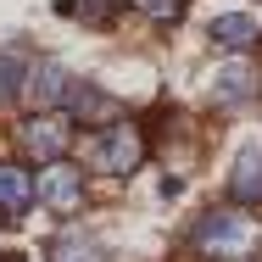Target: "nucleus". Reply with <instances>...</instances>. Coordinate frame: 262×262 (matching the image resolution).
Wrapping results in <instances>:
<instances>
[{
    "instance_id": "9b49d317",
    "label": "nucleus",
    "mask_w": 262,
    "mask_h": 262,
    "mask_svg": "<svg viewBox=\"0 0 262 262\" xmlns=\"http://www.w3.org/2000/svg\"><path fill=\"white\" fill-rule=\"evenodd\" d=\"M51 262H112V257H106L101 240H90V234H61L51 246Z\"/></svg>"
},
{
    "instance_id": "f8f14e48",
    "label": "nucleus",
    "mask_w": 262,
    "mask_h": 262,
    "mask_svg": "<svg viewBox=\"0 0 262 262\" xmlns=\"http://www.w3.org/2000/svg\"><path fill=\"white\" fill-rule=\"evenodd\" d=\"M23 84H28V56L23 51H0V101L23 95Z\"/></svg>"
},
{
    "instance_id": "f257e3e1",
    "label": "nucleus",
    "mask_w": 262,
    "mask_h": 262,
    "mask_svg": "<svg viewBox=\"0 0 262 262\" xmlns=\"http://www.w3.org/2000/svg\"><path fill=\"white\" fill-rule=\"evenodd\" d=\"M251 246H257V223H251L246 212H234V207L201 212L195 229H190V251L207 257V262H240Z\"/></svg>"
},
{
    "instance_id": "f03ea898",
    "label": "nucleus",
    "mask_w": 262,
    "mask_h": 262,
    "mask_svg": "<svg viewBox=\"0 0 262 262\" xmlns=\"http://www.w3.org/2000/svg\"><path fill=\"white\" fill-rule=\"evenodd\" d=\"M145 162V134L128 123V117H117V123H106L95 128V140H90V167H101L112 179H123V173H134Z\"/></svg>"
},
{
    "instance_id": "20e7f679",
    "label": "nucleus",
    "mask_w": 262,
    "mask_h": 262,
    "mask_svg": "<svg viewBox=\"0 0 262 262\" xmlns=\"http://www.w3.org/2000/svg\"><path fill=\"white\" fill-rule=\"evenodd\" d=\"M34 201H45L56 217H73L84 207V173L73 162H51L39 179H34Z\"/></svg>"
},
{
    "instance_id": "4468645a",
    "label": "nucleus",
    "mask_w": 262,
    "mask_h": 262,
    "mask_svg": "<svg viewBox=\"0 0 262 262\" xmlns=\"http://www.w3.org/2000/svg\"><path fill=\"white\" fill-rule=\"evenodd\" d=\"M123 6H128V0H73L67 11H78V17L90 23V28H106V23H112V17H117Z\"/></svg>"
},
{
    "instance_id": "ddd939ff",
    "label": "nucleus",
    "mask_w": 262,
    "mask_h": 262,
    "mask_svg": "<svg viewBox=\"0 0 262 262\" xmlns=\"http://www.w3.org/2000/svg\"><path fill=\"white\" fill-rule=\"evenodd\" d=\"M128 6H134L145 23H157V28H173V23L184 17V6H190V0H128Z\"/></svg>"
},
{
    "instance_id": "2eb2a0df",
    "label": "nucleus",
    "mask_w": 262,
    "mask_h": 262,
    "mask_svg": "<svg viewBox=\"0 0 262 262\" xmlns=\"http://www.w3.org/2000/svg\"><path fill=\"white\" fill-rule=\"evenodd\" d=\"M0 262H28V257H23V251H0Z\"/></svg>"
},
{
    "instance_id": "39448f33",
    "label": "nucleus",
    "mask_w": 262,
    "mask_h": 262,
    "mask_svg": "<svg viewBox=\"0 0 262 262\" xmlns=\"http://www.w3.org/2000/svg\"><path fill=\"white\" fill-rule=\"evenodd\" d=\"M61 117L67 123H95V128H106V123H117V101L106 95L101 84H78L73 78V90L61 101Z\"/></svg>"
},
{
    "instance_id": "423d86ee",
    "label": "nucleus",
    "mask_w": 262,
    "mask_h": 262,
    "mask_svg": "<svg viewBox=\"0 0 262 262\" xmlns=\"http://www.w3.org/2000/svg\"><path fill=\"white\" fill-rule=\"evenodd\" d=\"M28 101H34V112H61V101H67V90H73V73L61 67V61H34L28 67Z\"/></svg>"
},
{
    "instance_id": "0eeeda50",
    "label": "nucleus",
    "mask_w": 262,
    "mask_h": 262,
    "mask_svg": "<svg viewBox=\"0 0 262 262\" xmlns=\"http://www.w3.org/2000/svg\"><path fill=\"white\" fill-rule=\"evenodd\" d=\"M34 207V173L23 162H0V223H17Z\"/></svg>"
},
{
    "instance_id": "7ed1b4c3",
    "label": "nucleus",
    "mask_w": 262,
    "mask_h": 262,
    "mask_svg": "<svg viewBox=\"0 0 262 262\" xmlns=\"http://www.w3.org/2000/svg\"><path fill=\"white\" fill-rule=\"evenodd\" d=\"M17 145H23V157L34 162H67V145H73V123L61 117V112H28L23 123H17Z\"/></svg>"
},
{
    "instance_id": "9d476101",
    "label": "nucleus",
    "mask_w": 262,
    "mask_h": 262,
    "mask_svg": "<svg viewBox=\"0 0 262 262\" xmlns=\"http://www.w3.org/2000/svg\"><path fill=\"white\" fill-rule=\"evenodd\" d=\"M257 34H262V28L246 17V11H223V17L212 23V45H223V51H251Z\"/></svg>"
},
{
    "instance_id": "1a4fd4ad",
    "label": "nucleus",
    "mask_w": 262,
    "mask_h": 262,
    "mask_svg": "<svg viewBox=\"0 0 262 262\" xmlns=\"http://www.w3.org/2000/svg\"><path fill=\"white\" fill-rule=\"evenodd\" d=\"M229 195L240 207H262V151L257 145H246L234 157V167H229Z\"/></svg>"
},
{
    "instance_id": "6e6552de",
    "label": "nucleus",
    "mask_w": 262,
    "mask_h": 262,
    "mask_svg": "<svg viewBox=\"0 0 262 262\" xmlns=\"http://www.w3.org/2000/svg\"><path fill=\"white\" fill-rule=\"evenodd\" d=\"M257 90H262L257 67H251V61H229V67L217 73V84H212V101L217 106H246V101H257Z\"/></svg>"
}]
</instances>
